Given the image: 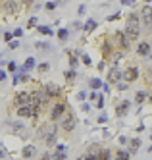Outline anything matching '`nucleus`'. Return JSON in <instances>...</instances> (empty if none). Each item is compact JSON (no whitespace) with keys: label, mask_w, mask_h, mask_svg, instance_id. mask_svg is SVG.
Instances as JSON below:
<instances>
[{"label":"nucleus","mask_w":152,"mask_h":160,"mask_svg":"<svg viewBox=\"0 0 152 160\" xmlns=\"http://www.w3.org/2000/svg\"><path fill=\"white\" fill-rule=\"evenodd\" d=\"M60 120H62V124H60L62 131H65V133H69V131H73V129H75V125H77V120H75V116H73L71 112L64 114V116H62Z\"/></svg>","instance_id":"f257e3e1"},{"label":"nucleus","mask_w":152,"mask_h":160,"mask_svg":"<svg viewBox=\"0 0 152 160\" xmlns=\"http://www.w3.org/2000/svg\"><path fill=\"white\" fill-rule=\"evenodd\" d=\"M110 41H112V44H114V46H117L120 50H127V48H129V41H127V37H125V33H123V31H116Z\"/></svg>","instance_id":"f03ea898"},{"label":"nucleus","mask_w":152,"mask_h":160,"mask_svg":"<svg viewBox=\"0 0 152 160\" xmlns=\"http://www.w3.org/2000/svg\"><path fill=\"white\" fill-rule=\"evenodd\" d=\"M18 116L19 118H37L39 116V108H35L33 104H21V106H18Z\"/></svg>","instance_id":"7ed1b4c3"},{"label":"nucleus","mask_w":152,"mask_h":160,"mask_svg":"<svg viewBox=\"0 0 152 160\" xmlns=\"http://www.w3.org/2000/svg\"><path fill=\"white\" fill-rule=\"evenodd\" d=\"M68 108H69L68 102H56V104L52 106V110H50V120H52V122L60 120V118L65 114V110H68Z\"/></svg>","instance_id":"20e7f679"},{"label":"nucleus","mask_w":152,"mask_h":160,"mask_svg":"<svg viewBox=\"0 0 152 160\" xmlns=\"http://www.w3.org/2000/svg\"><path fill=\"white\" fill-rule=\"evenodd\" d=\"M121 79L125 81V83H133V81L139 79V69L135 68V66H129V68L125 69V72H121Z\"/></svg>","instance_id":"39448f33"},{"label":"nucleus","mask_w":152,"mask_h":160,"mask_svg":"<svg viewBox=\"0 0 152 160\" xmlns=\"http://www.w3.org/2000/svg\"><path fill=\"white\" fill-rule=\"evenodd\" d=\"M127 29L141 31V19H139V14H129V18H127Z\"/></svg>","instance_id":"423d86ee"},{"label":"nucleus","mask_w":152,"mask_h":160,"mask_svg":"<svg viewBox=\"0 0 152 160\" xmlns=\"http://www.w3.org/2000/svg\"><path fill=\"white\" fill-rule=\"evenodd\" d=\"M37 133H39V137H46V135H50V133H56V128H54V124H43L39 129H37Z\"/></svg>","instance_id":"0eeeda50"},{"label":"nucleus","mask_w":152,"mask_h":160,"mask_svg":"<svg viewBox=\"0 0 152 160\" xmlns=\"http://www.w3.org/2000/svg\"><path fill=\"white\" fill-rule=\"evenodd\" d=\"M43 91H44V93H46V95H48V97H50V98H52V97H60V93H62V89H60V85H56V83H48V85H46V87H44V89H43Z\"/></svg>","instance_id":"6e6552de"},{"label":"nucleus","mask_w":152,"mask_h":160,"mask_svg":"<svg viewBox=\"0 0 152 160\" xmlns=\"http://www.w3.org/2000/svg\"><path fill=\"white\" fill-rule=\"evenodd\" d=\"M129 108H131V102L129 100H123L121 104L116 108V116L117 118H125L127 114H129Z\"/></svg>","instance_id":"1a4fd4ad"},{"label":"nucleus","mask_w":152,"mask_h":160,"mask_svg":"<svg viewBox=\"0 0 152 160\" xmlns=\"http://www.w3.org/2000/svg\"><path fill=\"white\" fill-rule=\"evenodd\" d=\"M117 81H121V72L116 68V66H114V68L108 72V83H114V85H116Z\"/></svg>","instance_id":"9d476101"},{"label":"nucleus","mask_w":152,"mask_h":160,"mask_svg":"<svg viewBox=\"0 0 152 160\" xmlns=\"http://www.w3.org/2000/svg\"><path fill=\"white\" fill-rule=\"evenodd\" d=\"M35 154H37V147L35 145H27V147L21 149V158H25V160H31Z\"/></svg>","instance_id":"9b49d317"},{"label":"nucleus","mask_w":152,"mask_h":160,"mask_svg":"<svg viewBox=\"0 0 152 160\" xmlns=\"http://www.w3.org/2000/svg\"><path fill=\"white\" fill-rule=\"evenodd\" d=\"M29 100H31V93H27V91H21V93L15 95V104H18V106L29 104Z\"/></svg>","instance_id":"f8f14e48"},{"label":"nucleus","mask_w":152,"mask_h":160,"mask_svg":"<svg viewBox=\"0 0 152 160\" xmlns=\"http://www.w3.org/2000/svg\"><path fill=\"white\" fill-rule=\"evenodd\" d=\"M2 10L6 12V14H15V12H18V0H6V2L2 4Z\"/></svg>","instance_id":"ddd939ff"},{"label":"nucleus","mask_w":152,"mask_h":160,"mask_svg":"<svg viewBox=\"0 0 152 160\" xmlns=\"http://www.w3.org/2000/svg\"><path fill=\"white\" fill-rule=\"evenodd\" d=\"M127 143H129V149H127V153H129L131 156H133V154L139 150V147H141V139H137V137H135V139H129Z\"/></svg>","instance_id":"4468645a"},{"label":"nucleus","mask_w":152,"mask_h":160,"mask_svg":"<svg viewBox=\"0 0 152 160\" xmlns=\"http://www.w3.org/2000/svg\"><path fill=\"white\" fill-rule=\"evenodd\" d=\"M137 54L139 56H148L150 54V43L148 41H145V43H141L137 46Z\"/></svg>","instance_id":"2eb2a0df"},{"label":"nucleus","mask_w":152,"mask_h":160,"mask_svg":"<svg viewBox=\"0 0 152 160\" xmlns=\"http://www.w3.org/2000/svg\"><path fill=\"white\" fill-rule=\"evenodd\" d=\"M112 48H114V44H112V41L108 39V37H106L104 41H102V52H104V56L106 58H108L110 54H112Z\"/></svg>","instance_id":"dca6fc26"},{"label":"nucleus","mask_w":152,"mask_h":160,"mask_svg":"<svg viewBox=\"0 0 152 160\" xmlns=\"http://www.w3.org/2000/svg\"><path fill=\"white\" fill-rule=\"evenodd\" d=\"M129 158H131V154L127 153V150H123V149L114 153V160H129Z\"/></svg>","instance_id":"f3484780"},{"label":"nucleus","mask_w":152,"mask_h":160,"mask_svg":"<svg viewBox=\"0 0 152 160\" xmlns=\"http://www.w3.org/2000/svg\"><path fill=\"white\" fill-rule=\"evenodd\" d=\"M96 25H98V23L94 21V19H87V21H85V25H83V31H87V33H93L94 29H96Z\"/></svg>","instance_id":"a211bd4d"},{"label":"nucleus","mask_w":152,"mask_h":160,"mask_svg":"<svg viewBox=\"0 0 152 160\" xmlns=\"http://www.w3.org/2000/svg\"><path fill=\"white\" fill-rule=\"evenodd\" d=\"M146 98H148V93H145V91H139L137 95H135V102H137V104H142V102H145Z\"/></svg>","instance_id":"6ab92c4d"},{"label":"nucleus","mask_w":152,"mask_h":160,"mask_svg":"<svg viewBox=\"0 0 152 160\" xmlns=\"http://www.w3.org/2000/svg\"><path fill=\"white\" fill-rule=\"evenodd\" d=\"M56 139H58V137H56V133H50V135H46V137H44V143H46V147H54L56 143H58Z\"/></svg>","instance_id":"aec40b11"},{"label":"nucleus","mask_w":152,"mask_h":160,"mask_svg":"<svg viewBox=\"0 0 152 160\" xmlns=\"http://www.w3.org/2000/svg\"><path fill=\"white\" fill-rule=\"evenodd\" d=\"M75 75H77L75 69H65V72H64V77H65V81H68V83H71V81L75 79Z\"/></svg>","instance_id":"412c9836"},{"label":"nucleus","mask_w":152,"mask_h":160,"mask_svg":"<svg viewBox=\"0 0 152 160\" xmlns=\"http://www.w3.org/2000/svg\"><path fill=\"white\" fill-rule=\"evenodd\" d=\"M112 158V153H110L108 149H100V153H98V160H110Z\"/></svg>","instance_id":"4be33fe9"},{"label":"nucleus","mask_w":152,"mask_h":160,"mask_svg":"<svg viewBox=\"0 0 152 160\" xmlns=\"http://www.w3.org/2000/svg\"><path fill=\"white\" fill-rule=\"evenodd\" d=\"M50 160H68V154L62 150H56L54 154H50Z\"/></svg>","instance_id":"5701e85b"},{"label":"nucleus","mask_w":152,"mask_h":160,"mask_svg":"<svg viewBox=\"0 0 152 160\" xmlns=\"http://www.w3.org/2000/svg\"><path fill=\"white\" fill-rule=\"evenodd\" d=\"M37 31L39 33H43V35H54V31H52V27H48V25H40V27H37Z\"/></svg>","instance_id":"b1692460"},{"label":"nucleus","mask_w":152,"mask_h":160,"mask_svg":"<svg viewBox=\"0 0 152 160\" xmlns=\"http://www.w3.org/2000/svg\"><path fill=\"white\" fill-rule=\"evenodd\" d=\"M69 66H71V69H75L77 68V64H79V58H77L75 54H73V52H69Z\"/></svg>","instance_id":"393cba45"},{"label":"nucleus","mask_w":152,"mask_h":160,"mask_svg":"<svg viewBox=\"0 0 152 160\" xmlns=\"http://www.w3.org/2000/svg\"><path fill=\"white\" fill-rule=\"evenodd\" d=\"M89 85H91V89H100L102 87V81L96 79V77H93V79L89 81Z\"/></svg>","instance_id":"a878e982"},{"label":"nucleus","mask_w":152,"mask_h":160,"mask_svg":"<svg viewBox=\"0 0 152 160\" xmlns=\"http://www.w3.org/2000/svg\"><path fill=\"white\" fill-rule=\"evenodd\" d=\"M31 68H35V58H31V56H29V58L25 60V64H23L21 69H31Z\"/></svg>","instance_id":"bb28decb"},{"label":"nucleus","mask_w":152,"mask_h":160,"mask_svg":"<svg viewBox=\"0 0 152 160\" xmlns=\"http://www.w3.org/2000/svg\"><path fill=\"white\" fill-rule=\"evenodd\" d=\"M37 69H39L40 73H46L48 69H50V64H46V62H44V64H39V68H37Z\"/></svg>","instance_id":"cd10ccee"},{"label":"nucleus","mask_w":152,"mask_h":160,"mask_svg":"<svg viewBox=\"0 0 152 160\" xmlns=\"http://www.w3.org/2000/svg\"><path fill=\"white\" fill-rule=\"evenodd\" d=\"M58 39H60V41H65V39H68V29H58Z\"/></svg>","instance_id":"c85d7f7f"},{"label":"nucleus","mask_w":152,"mask_h":160,"mask_svg":"<svg viewBox=\"0 0 152 160\" xmlns=\"http://www.w3.org/2000/svg\"><path fill=\"white\" fill-rule=\"evenodd\" d=\"M81 60H83L85 66H91V64H93V62H91V56H89V54H81Z\"/></svg>","instance_id":"c756f323"},{"label":"nucleus","mask_w":152,"mask_h":160,"mask_svg":"<svg viewBox=\"0 0 152 160\" xmlns=\"http://www.w3.org/2000/svg\"><path fill=\"white\" fill-rule=\"evenodd\" d=\"M18 46H19L18 41H8V48H10V50H15Z\"/></svg>","instance_id":"7c9ffc66"},{"label":"nucleus","mask_w":152,"mask_h":160,"mask_svg":"<svg viewBox=\"0 0 152 160\" xmlns=\"http://www.w3.org/2000/svg\"><path fill=\"white\" fill-rule=\"evenodd\" d=\"M48 46L50 44H46V43H37L35 44V48H39V50H48Z\"/></svg>","instance_id":"2f4dec72"},{"label":"nucleus","mask_w":152,"mask_h":160,"mask_svg":"<svg viewBox=\"0 0 152 160\" xmlns=\"http://www.w3.org/2000/svg\"><path fill=\"white\" fill-rule=\"evenodd\" d=\"M116 85H117V89H120V91H125V89L129 87V83H125V81H117Z\"/></svg>","instance_id":"473e14b6"},{"label":"nucleus","mask_w":152,"mask_h":160,"mask_svg":"<svg viewBox=\"0 0 152 160\" xmlns=\"http://www.w3.org/2000/svg\"><path fill=\"white\" fill-rule=\"evenodd\" d=\"M35 25H37V15H33V18L29 19V21H27V27H29V29H33Z\"/></svg>","instance_id":"72a5a7b5"},{"label":"nucleus","mask_w":152,"mask_h":160,"mask_svg":"<svg viewBox=\"0 0 152 160\" xmlns=\"http://www.w3.org/2000/svg\"><path fill=\"white\" fill-rule=\"evenodd\" d=\"M18 79L19 81H29V75L27 73H18Z\"/></svg>","instance_id":"f704fd0d"},{"label":"nucleus","mask_w":152,"mask_h":160,"mask_svg":"<svg viewBox=\"0 0 152 160\" xmlns=\"http://www.w3.org/2000/svg\"><path fill=\"white\" fill-rule=\"evenodd\" d=\"M102 106H104V98L98 97V98H96V108H102Z\"/></svg>","instance_id":"c9c22d12"},{"label":"nucleus","mask_w":152,"mask_h":160,"mask_svg":"<svg viewBox=\"0 0 152 160\" xmlns=\"http://www.w3.org/2000/svg\"><path fill=\"white\" fill-rule=\"evenodd\" d=\"M12 35H14V37H15V39H19V37H21V35H23V31H21V27H19V29H15L14 33H12Z\"/></svg>","instance_id":"e433bc0d"},{"label":"nucleus","mask_w":152,"mask_h":160,"mask_svg":"<svg viewBox=\"0 0 152 160\" xmlns=\"http://www.w3.org/2000/svg\"><path fill=\"white\" fill-rule=\"evenodd\" d=\"M56 149H58V150H62V153H65V150H68V145H58V143H56Z\"/></svg>","instance_id":"4c0bfd02"},{"label":"nucleus","mask_w":152,"mask_h":160,"mask_svg":"<svg viewBox=\"0 0 152 160\" xmlns=\"http://www.w3.org/2000/svg\"><path fill=\"white\" fill-rule=\"evenodd\" d=\"M44 8H46L48 12H52V10L56 8V4H54V2H46V6H44Z\"/></svg>","instance_id":"58836bf2"},{"label":"nucleus","mask_w":152,"mask_h":160,"mask_svg":"<svg viewBox=\"0 0 152 160\" xmlns=\"http://www.w3.org/2000/svg\"><path fill=\"white\" fill-rule=\"evenodd\" d=\"M15 69H18V66H15L14 62H10V64H8V72H15Z\"/></svg>","instance_id":"ea45409f"},{"label":"nucleus","mask_w":152,"mask_h":160,"mask_svg":"<svg viewBox=\"0 0 152 160\" xmlns=\"http://www.w3.org/2000/svg\"><path fill=\"white\" fill-rule=\"evenodd\" d=\"M77 98H79V100L83 102L85 98H87V93H83V91H81V93H77Z\"/></svg>","instance_id":"a19ab883"},{"label":"nucleus","mask_w":152,"mask_h":160,"mask_svg":"<svg viewBox=\"0 0 152 160\" xmlns=\"http://www.w3.org/2000/svg\"><path fill=\"white\" fill-rule=\"evenodd\" d=\"M4 156H6V150H4V145L0 143V158H4Z\"/></svg>","instance_id":"79ce46f5"},{"label":"nucleus","mask_w":152,"mask_h":160,"mask_svg":"<svg viewBox=\"0 0 152 160\" xmlns=\"http://www.w3.org/2000/svg\"><path fill=\"white\" fill-rule=\"evenodd\" d=\"M12 37H14L12 33H4V41H6V43H8V41H12Z\"/></svg>","instance_id":"37998d69"},{"label":"nucleus","mask_w":152,"mask_h":160,"mask_svg":"<svg viewBox=\"0 0 152 160\" xmlns=\"http://www.w3.org/2000/svg\"><path fill=\"white\" fill-rule=\"evenodd\" d=\"M106 120H108V118H106V116H104V114H102V116H100V118H98V124H106Z\"/></svg>","instance_id":"c03bdc74"},{"label":"nucleus","mask_w":152,"mask_h":160,"mask_svg":"<svg viewBox=\"0 0 152 160\" xmlns=\"http://www.w3.org/2000/svg\"><path fill=\"white\" fill-rule=\"evenodd\" d=\"M89 98H91V100H96L98 95H96V93H89Z\"/></svg>","instance_id":"a18cd8bd"},{"label":"nucleus","mask_w":152,"mask_h":160,"mask_svg":"<svg viewBox=\"0 0 152 160\" xmlns=\"http://www.w3.org/2000/svg\"><path fill=\"white\" fill-rule=\"evenodd\" d=\"M6 79V72H4V69H0V81H4Z\"/></svg>","instance_id":"49530a36"},{"label":"nucleus","mask_w":152,"mask_h":160,"mask_svg":"<svg viewBox=\"0 0 152 160\" xmlns=\"http://www.w3.org/2000/svg\"><path fill=\"white\" fill-rule=\"evenodd\" d=\"M81 108H83V112H89V110H91V106H89V104H85V102H83V106H81Z\"/></svg>","instance_id":"de8ad7c7"},{"label":"nucleus","mask_w":152,"mask_h":160,"mask_svg":"<svg viewBox=\"0 0 152 160\" xmlns=\"http://www.w3.org/2000/svg\"><path fill=\"white\" fill-rule=\"evenodd\" d=\"M85 160H98V156H93V154H87V156H85Z\"/></svg>","instance_id":"09e8293b"},{"label":"nucleus","mask_w":152,"mask_h":160,"mask_svg":"<svg viewBox=\"0 0 152 160\" xmlns=\"http://www.w3.org/2000/svg\"><path fill=\"white\" fill-rule=\"evenodd\" d=\"M127 141H129L127 137H120V143H121V145H127Z\"/></svg>","instance_id":"8fccbe9b"},{"label":"nucleus","mask_w":152,"mask_h":160,"mask_svg":"<svg viewBox=\"0 0 152 160\" xmlns=\"http://www.w3.org/2000/svg\"><path fill=\"white\" fill-rule=\"evenodd\" d=\"M123 6H129V4H133V0H121Z\"/></svg>","instance_id":"3c124183"},{"label":"nucleus","mask_w":152,"mask_h":160,"mask_svg":"<svg viewBox=\"0 0 152 160\" xmlns=\"http://www.w3.org/2000/svg\"><path fill=\"white\" fill-rule=\"evenodd\" d=\"M77 12H79V14H81V15H83V14H85V6H83V4H81V6H79V10H77Z\"/></svg>","instance_id":"603ef678"},{"label":"nucleus","mask_w":152,"mask_h":160,"mask_svg":"<svg viewBox=\"0 0 152 160\" xmlns=\"http://www.w3.org/2000/svg\"><path fill=\"white\" fill-rule=\"evenodd\" d=\"M40 160H50V154H48V153H46V154H43V158H40Z\"/></svg>","instance_id":"864d4df0"},{"label":"nucleus","mask_w":152,"mask_h":160,"mask_svg":"<svg viewBox=\"0 0 152 160\" xmlns=\"http://www.w3.org/2000/svg\"><path fill=\"white\" fill-rule=\"evenodd\" d=\"M65 2H68V0H56L54 4H56V6H58V4H65Z\"/></svg>","instance_id":"5fc2aeb1"},{"label":"nucleus","mask_w":152,"mask_h":160,"mask_svg":"<svg viewBox=\"0 0 152 160\" xmlns=\"http://www.w3.org/2000/svg\"><path fill=\"white\" fill-rule=\"evenodd\" d=\"M145 2H146V4H148V2H150V0H145Z\"/></svg>","instance_id":"6e6d98bb"},{"label":"nucleus","mask_w":152,"mask_h":160,"mask_svg":"<svg viewBox=\"0 0 152 160\" xmlns=\"http://www.w3.org/2000/svg\"><path fill=\"white\" fill-rule=\"evenodd\" d=\"M77 160H85V158H77Z\"/></svg>","instance_id":"4d7b16f0"}]
</instances>
